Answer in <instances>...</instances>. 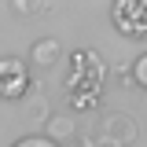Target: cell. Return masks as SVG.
Returning <instances> with one entry per match:
<instances>
[{
  "label": "cell",
  "mask_w": 147,
  "mask_h": 147,
  "mask_svg": "<svg viewBox=\"0 0 147 147\" xmlns=\"http://www.w3.org/2000/svg\"><path fill=\"white\" fill-rule=\"evenodd\" d=\"M37 92V81L30 77L26 63L18 55H4L0 59V99H26Z\"/></svg>",
  "instance_id": "7a4b0ae2"
},
{
  "label": "cell",
  "mask_w": 147,
  "mask_h": 147,
  "mask_svg": "<svg viewBox=\"0 0 147 147\" xmlns=\"http://www.w3.org/2000/svg\"><path fill=\"white\" fill-rule=\"evenodd\" d=\"M129 81H132V88H147V52L132 59V66H129Z\"/></svg>",
  "instance_id": "52a82bcc"
},
{
  "label": "cell",
  "mask_w": 147,
  "mask_h": 147,
  "mask_svg": "<svg viewBox=\"0 0 147 147\" xmlns=\"http://www.w3.org/2000/svg\"><path fill=\"white\" fill-rule=\"evenodd\" d=\"M107 66L103 55L96 48H77L70 55V70H66V92L70 96H103Z\"/></svg>",
  "instance_id": "6da1fadb"
},
{
  "label": "cell",
  "mask_w": 147,
  "mask_h": 147,
  "mask_svg": "<svg viewBox=\"0 0 147 147\" xmlns=\"http://www.w3.org/2000/svg\"><path fill=\"white\" fill-rule=\"evenodd\" d=\"M44 140H52V144H59V147H66L77 136V118L74 114H52L48 121H44V132H40Z\"/></svg>",
  "instance_id": "8992f818"
},
{
  "label": "cell",
  "mask_w": 147,
  "mask_h": 147,
  "mask_svg": "<svg viewBox=\"0 0 147 147\" xmlns=\"http://www.w3.org/2000/svg\"><path fill=\"white\" fill-rule=\"evenodd\" d=\"M59 59H63V44H59V37H37L33 44H30V63H33L37 70H52Z\"/></svg>",
  "instance_id": "5b68a950"
},
{
  "label": "cell",
  "mask_w": 147,
  "mask_h": 147,
  "mask_svg": "<svg viewBox=\"0 0 147 147\" xmlns=\"http://www.w3.org/2000/svg\"><path fill=\"white\" fill-rule=\"evenodd\" d=\"M99 132H103V140H110V144L118 147H129L140 140V125L129 118L125 110H114V114H107L103 118V125H99Z\"/></svg>",
  "instance_id": "277c9868"
},
{
  "label": "cell",
  "mask_w": 147,
  "mask_h": 147,
  "mask_svg": "<svg viewBox=\"0 0 147 147\" xmlns=\"http://www.w3.org/2000/svg\"><path fill=\"white\" fill-rule=\"evenodd\" d=\"M96 147H118V144H110V140H99V144H96Z\"/></svg>",
  "instance_id": "4fadbf2b"
},
{
  "label": "cell",
  "mask_w": 147,
  "mask_h": 147,
  "mask_svg": "<svg viewBox=\"0 0 147 147\" xmlns=\"http://www.w3.org/2000/svg\"><path fill=\"white\" fill-rule=\"evenodd\" d=\"M66 147H96V140H92V136H81V132H77V136H74V140H70Z\"/></svg>",
  "instance_id": "7c38bea8"
},
{
  "label": "cell",
  "mask_w": 147,
  "mask_h": 147,
  "mask_svg": "<svg viewBox=\"0 0 147 147\" xmlns=\"http://www.w3.org/2000/svg\"><path fill=\"white\" fill-rule=\"evenodd\" d=\"M110 22L121 37H132V40H144L147 37V4L144 0H118L110 7Z\"/></svg>",
  "instance_id": "3957f363"
},
{
  "label": "cell",
  "mask_w": 147,
  "mask_h": 147,
  "mask_svg": "<svg viewBox=\"0 0 147 147\" xmlns=\"http://www.w3.org/2000/svg\"><path fill=\"white\" fill-rule=\"evenodd\" d=\"M11 147H59V144H52V140H44L40 132H30V136H22V140H15Z\"/></svg>",
  "instance_id": "9c48e42d"
},
{
  "label": "cell",
  "mask_w": 147,
  "mask_h": 147,
  "mask_svg": "<svg viewBox=\"0 0 147 147\" xmlns=\"http://www.w3.org/2000/svg\"><path fill=\"white\" fill-rule=\"evenodd\" d=\"M30 114H33L37 121H48V118H52L55 110H52V103H48L44 96H33V99H30Z\"/></svg>",
  "instance_id": "ba28073f"
},
{
  "label": "cell",
  "mask_w": 147,
  "mask_h": 147,
  "mask_svg": "<svg viewBox=\"0 0 147 147\" xmlns=\"http://www.w3.org/2000/svg\"><path fill=\"white\" fill-rule=\"evenodd\" d=\"M70 107L74 110H96L99 107V96H70Z\"/></svg>",
  "instance_id": "30bf717a"
},
{
  "label": "cell",
  "mask_w": 147,
  "mask_h": 147,
  "mask_svg": "<svg viewBox=\"0 0 147 147\" xmlns=\"http://www.w3.org/2000/svg\"><path fill=\"white\" fill-rule=\"evenodd\" d=\"M11 11H15V15H33L37 4L33 0H11Z\"/></svg>",
  "instance_id": "8fae6325"
}]
</instances>
